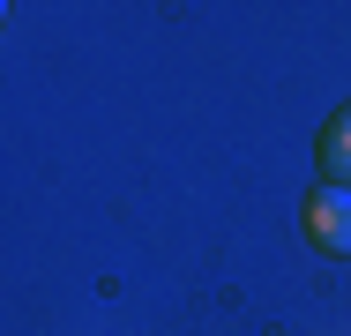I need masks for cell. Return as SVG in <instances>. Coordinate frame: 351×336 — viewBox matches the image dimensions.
Wrapping results in <instances>:
<instances>
[{"mask_svg":"<svg viewBox=\"0 0 351 336\" xmlns=\"http://www.w3.org/2000/svg\"><path fill=\"white\" fill-rule=\"evenodd\" d=\"M306 239L314 254H351V187H322L306 202Z\"/></svg>","mask_w":351,"mask_h":336,"instance_id":"cell-1","label":"cell"},{"mask_svg":"<svg viewBox=\"0 0 351 336\" xmlns=\"http://www.w3.org/2000/svg\"><path fill=\"white\" fill-rule=\"evenodd\" d=\"M322 172H329V187H351V105L322 134Z\"/></svg>","mask_w":351,"mask_h":336,"instance_id":"cell-2","label":"cell"}]
</instances>
